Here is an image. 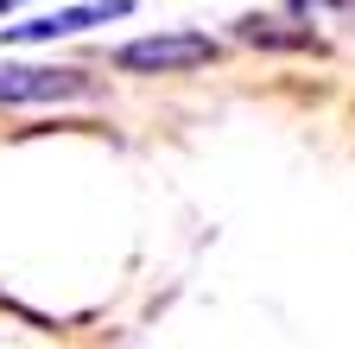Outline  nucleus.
I'll use <instances>...</instances> for the list:
<instances>
[{
  "mask_svg": "<svg viewBox=\"0 0 355 349\" xmlns=\"http://www.w3.org/2000/svg\"><path fill=\"white\" fill-rule=\"evenodd\" d=\"M222 45L209 32H146V38H127L114 51V70L127 76H178V70H197L209 64Z\"/></svg>",
  "mask_w": 355,
  "mask_h": 349,
  "instance_id": "obj_1",
  "label": "nucleus"
},
{
  "mask_svg": "<svg viewBox=\"0 0 355 349\" xmlns=\"http://www.w3.org/2000/svg\"><path fill=\"white\" fill-rule=\"evenodd\" d=\"M70 96H89V76L70 64H0V108L70 102Z\"/></svg>",
  "mask_w": 355,
  "mask_h": 349,
  "instance_id": "obj_2",
  "label": "nucleus"
},
{
  "mask_svg": "<svg viewBox=\"0 0 355 349\" xmlns=\"http://www.w3.org/2000/svg\"><path fill=\"white\" fill-rule=\"evenodd\" d=\"M133 0H83V7H58V13H32L19 26H7V45H58V38H76L89 26H108L127 19Z\"/></svg>",
  "mask_w": 355,
  "mask_h": 349,
  "instance_id": "obj_3",
  "label": "nucleus"
},
{
  "mask_svg": "<svg viewBox=\"0 0 355 349\" xmlns=\"http://www.w3.org/2000/svg\"><path fill=\"white\" fill-rule=\"evenodd\" d=\"M286 19H260V13H248L241 26H235V38H248V45H311V32H279Z\"/></svg>",
  "mask_w": 355,
  "mask_h": 349,
  "instance_id": "obj_4",
  "label": "nucleus"
},
{
  "mask_svg": "<svg viewBox=\"0 0 355 349\" xmlns=\"http://www.w3.org/2000/svg\"><path fill=\"white\" fill-rule=\"evenodd\" d=\"M7 7H26V0H0V13H7Z\"/></svg>",
  "mask_w": 355,
  "mask_h": 349,
  "instance_id": "obj_5",
  "label": "nucleus"
}]
</instances>
